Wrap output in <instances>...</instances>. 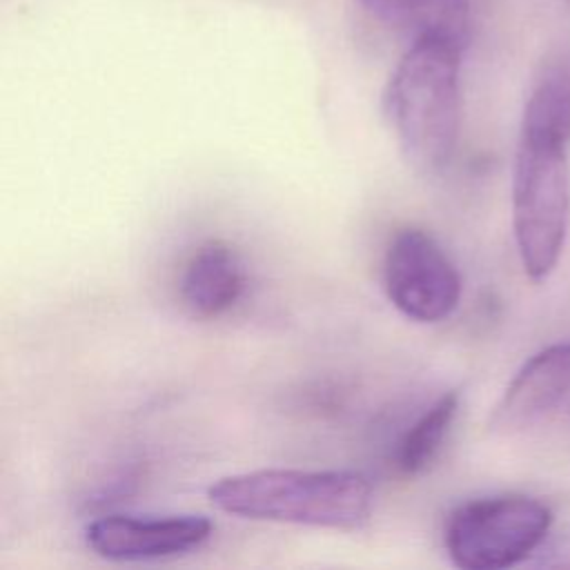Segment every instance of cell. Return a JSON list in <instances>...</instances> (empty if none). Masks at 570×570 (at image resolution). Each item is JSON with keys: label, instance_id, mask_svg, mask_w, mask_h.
I'll return each mask as SVG.
<instances>
[{"label": "cell", "instance_id": "1", "mask_svg": "<svg viewBox=\"0 0 570 570\" xmlns=\"http://www.w3.org/2000/svg\"><path fill=\"white\" fill-rule=\"evenodd\" d=\"M207 497L240 519L325 530H356L372 514V483L354 470L263 468L214 481Z\"/></svg>", "mask_w": 570, "mask_h": 570}, {"label": "cell", "instance_id": "2", "mask_svg": "<svg viewBox=\"0 0 570 570\" xmlns=\"http://www.w3.org/2000/svg\"><path fill=\"white\" fill-rule=\"evenodd\" d=\"M461 42L419 38L396 62L385 107L396 138L416 167L436 171L456 149L461 127Z\"/></svg>", "mask_w": 570, "mask_h": 570}, {"label": "cell", "instance_id": "3", "mask_svg": "<svg viewBox=\"0 0 570 570\" xmlns=\"http://www.w3.org/2000/svg\"><path fill=\"white\" fill-rule=\"evenodd\" d=\"M570 145L519 136L512 171V232L523 272L548 278L570 227Z\"/></svg>", "mask_w": 570, "mask_h": 570}, {"label": "cell", "instance_id": "4", "mask_svg": "<svg viewBox=\"0 0 570 570\" xmlns=\"http://www.w3.org/2000/svg\"><path fill=\"white\" fill-rule=\"evenodd\" d=\"M552 512L525 494H497L461 503L445 523L443 546L463 570H501L528 559L546 539Z\"/></svg>", "mask_w": 570, "mask_h": 570}, {"label": "cell", "instance_id": "5", "mask_svg": "<svg viewBox=\"0 0 570 570\" xmlns=\"http://www.w3.org/2000/svg\"><path fill=\"white\" fill-rule=\"evenodd\" d=\"M383 283L390 303L416 323L445 321L461 301V274L432 234L405 227L387 245Z\"/></svg>", "mask_w": 570, "mask_h": 570}, {"label": "cell", "instance_id": "6", "mask_svg": "<svg viewBox=\"0 0 570 570\" xmlns=\"http://www.w3.org/2000/svg\"><path fill=\"white\" fill-rule=\"evenodd\" d=\"M212 530V521L200 514H107L85 528V541L107 561H151L200 548Z\"/></svg>", "mask_w": 570, "mask_h": 570}, {"label": "cell", "instance_id": "7", "mask_svg": "<svg viewBox=\"0 0 570 570\" xmlns=\"http://www.w3.org/2000/svg\"><path fill=\"white\" fill-rule=\"evenodd\" d=\"M570 390V341L532 354L512 376L490 416V430L517 434L548 416Z\"/></svg>", "mask_w": 570, "mask_h": 570}, {"label": "cell", "instance_id": "8", "mask_svg": "<svg viewBox=\"0 0 570 570\" xmlns=\"http://www.w3.org/2000/svg\"><path fill=\"white\" fill-rule=\"evenodd\" d=\"M247 285L240 254L225 240H207L191 252L180 274V298L200 318L232 309Z\"/></svg>", "mask_w": 570, "mask_h": 570}, {"label": "cell", "instance_id": "9", "mask_svg": "<svg viewBox=\"0 0 570 570\" xmlns=\"http://www.w3.org/2000/svg\"><path fill=\"white\" fill-rule=\"evenodd\" d=\"M374 18L412 40L450 38L468 42V0H358Z\"/></svg>", "mask_w": 570, "mask_h": 570}, {"label": "cell", "instance_id": "10", "mask_svg": "<svg viewBox=\"0 0 570 570\" xmlns=\"http://www.w3.org/2000/svg\"><path fill=\"white\" fill-rule=\"evenodd\" d=\"M519 136L570 145V53H552L541 65L523 107Z\"/></svg>", "mask_w": 570, "mask_h": 570}, {"label": "cell", "instance_id": "11", "mask_svg": "<svg viewBox=\"0 0 570 570\" xmlns=\"http://www.w3.org/2000/svg\"><path fill=\"white\" fill-rule=\"evenodd\" d=\"M459 412V392L450 390L441 394L403 434L399 450H396V468L407 474L416 476L425 472L436 456L441 454L452 423Z\"/></svg>", "mask_w": 570, "mask_h": 570}]
</instances>
